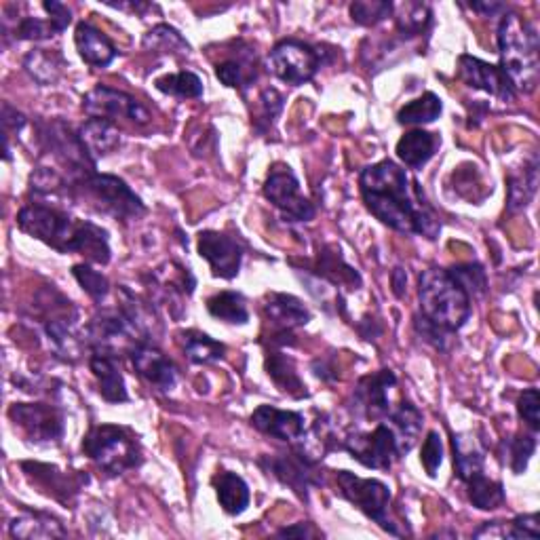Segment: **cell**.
Returning a JSON list of instances; mask_svg holds the SVG:
<instances>
[{
  "instance_id": "obj_25",
  "label": "cell",
  "mask_w": 540,
  "mask_h": 540,
  "mask_svg": "<svg viewBox=\"0 0 540 540\" xmlns=\"http://www.w3.org/2000/svg\"><path fill=\"white\" fill-rule=\"evenodd\" d=\"M79 135L93 161L108 157V154H112L114 150H119L123 142L119 127L110 121H100V119H89L79 129Z\"/></svg>"
},
{
  "instance_id": "obj_48",
  "label": "cell",
  "mask_w": 540,
  "mask_h": 540,
  "mask_svg": "<svg viewBox=\"0 0 540 540\" xmlns=\"http://www.w3.org/2000/svg\"><path fill=\"white\" fill-rule=\"evenodd\" d=\"M517 414L522 418L532 433L540 429V393L538 389H526L517 399Z\"/></svg>"
},
{
  "instance_id": "obj_22",
  "label": "cell",
  "mask_w": 540,
  "mask_h": 540,
  "mask_svg": "<svg viewBox=\"0 0 540 540\" xmlns=\"http://www.w3.org/2000/svg\"><path fill=\"white\" fill-rule=\"evenodd\" d=\"M264 315L275 332H294L311 321V311L289 294H270L264 304Z\"/></svg>"
},
{
  "instance_id": "obj_24",
  "label": "cell",
  "mask_w": 540,
  "mask_h": 540,
  "mask_svg": "<svg viewBox=\"0 0 540 540\" xmlns=\"http://www.w3.org/2000/svg\"><path fill=\"white\" fill-rule=\"evenodd\" d=\"M391 420L389 427L393 429L395 441H397V452L399 458L410 454L412 448L418 443L420 435H422V414L416 408V405L403 401L397 410L391 412V416L387 418Z\"/></svg>"
},
{
  "instance_id": "obj_57",
  "label": "cell",
  "mask_w": 540,
  "mask_h": 540,
  "mask_svg": "<svg viewBox=\"0 0 540 540\" xmlns=\"http://www.w3.org/2000/svg\"><path fill=\"white\" fill-rule=\"evenodd\" d=\"M469 9L486 15V17H492L494 13H500V11H507V7L500 5V3H473V5H469Z\"/></svg>"
},
{
  "instance_id": "obj_31",
  "label": "cell",
  "mask_w": 540,
  "mask_h": 540,
  "mask_svg": "<svg viewBox=\"0 0 540 540\" xmlns=\"http://www.w3.org/2000/svg\"><path fill=\"white\" fill-rule=\"evenodd\" d=\"M454 446V469L460 481H467L477 475L484 473V462H486V452L479 446V441L471 433H458L452 439Z\"/></svg>"
},
{
  "instance_id": "obj_6",
  "label": "cell",
  "mask_w": 540,
  "mask_h": 540,
  "mask_svg": "<svg viewBox=\"0 0 540 540\" xmlns=\"http://www.w3.org/2000/svg\"><path fill=\"white\" fill-rule=\"evenodd\" d=\"M83 452L108 477L138 469L144 456L138 437L117 424H95L83 439Z\"/></svg>"
},
{
  "instance_id": "obj_5",
  "label": "cell",
  "mask_w": 540,
  "mask_h": 540,
  "mask_svg": "<svg viewBox=\"0 0 540 540\" xmlns=\"http://www.w3.org/2000/svg\"><path fill=\"white\" fill-rule=\"evenodd\" d=\"M72 197L74 201H85L83 205L114 220L131 222L146 216V205L127 182L117 176H108V173L91 171L85 178L72 182Z\"/></svg>"
},
{
  "instance_id": "obj_30",
  "label": "cell",
  "mask_w": 540,
  "mask_h": 540,
  "mask_svg": "<svg viewBox=\"0 0 540 540\" xmlns=\"http://www.w3.org/2000/svg\"><path fill=\"white\" fill-rule=\"evenodd\" d=\"M317 275L325 281H330L332 285H346L349 289H359L361 287V275L353 266L344 262L340 249L336 245H325L321 247L319 258H317Z\"/></svg>"
},
{
  "instance_id": "obj_13",
  "label": "cell",
  "mask_w": 540,
  "mask_h": 540,
  "mask_svg": "<svg viewBox=\"0 0 540 540\" xmlns=\"http://www.w3.org/2000/svg\"><path fill=\"white\" fill-rule=\"evenodd\" d=\"M340 448L349 452L363 467L378 471H389L393 462L399 458L393 429L384 422H378L372 433L346 435Z\"/></svg>"
},
{
  "instance_id": "obj_54",
  "label": "cell",
  "mask_w": 540,
  "mask_h": 540,
  "mask_svg": "<svg viewBox=\"0 0 540 540\" xmlns=\"http://www.w3.org/2000/svg\"><path fill=\"white\" fill-rule=\"evenodd\" d=\"M277 536H281V538H317L323 534L311 522H300V524H294L289 528H281L277 532Z\"/></svg>"
},
{
  "instance_id": "obj_26",
  "label": "cell",
  "mask_w": 540,
  "mask_h": 540,
  "mask_svg": "<svg viewBox=\"0 0 540 540\" xmlns=\"http://www.w3.org/2000/svg\"><path fill=\"white\" fill-rule=\"evenodd\" d=\"M437 146H439V140L435 133L424 131V129H414L405 133L397 142V157L410 169H422L435 157Z\"/></svg>"
},
{
  "instance_id": "obj_27",
  "label": "cell",
  "mask_w": 540,
  "mask_h": 540,
  "mask_svg": "<svg viewBox=\"0 0 540 540\" xmlns=\"http://www.w3.org/2000/svg\"><path fill=\"white\" fill-rule=\"evenodd\" d=\"M45 334L49 342L53 344V351L66 361H76L81 355V349L85 344V338L76 334V321L72 317H51L45 323Z\"/></svg>"
},
{
  "instance_id": "obj_21",
  "label": "cell",
  "mask_w": 540,
  "mask_h": 540,
  "mask_svg": "<svg viewBox=\"0 0 540 540\" xmlns=\"http://www.w3.org/2000/svg\"><path fill=\"white\" fill-rule=\"evenodd\" d=\"M74 45L81 55V60L93 68H108L119 55L117 47L112 45L106 34H102L98 28H93L91 24L85 22L76 26Z\"/></svg>"
},
{
  "instance_id": "obj_2",
  "label": "cell",
  "mask_w": 540,
  "mask_h": 540,
  "mask_svg": "<svg viewBox=\"0 0 540 540\" xmlns=\"http://www.w3.org/2000/svg\"><path fill=\"white\" fill-rule=\"evenodd\" d=\"M17 226L28 237L49 245L60 254H79L102 266L112 258L108 233L102 226L87 220H74L57 207L38 203L26 205L19 209Z\"/></svg>"
},
{
  "instance_id": "obj_20",
  "label": "cell",
  "mask_w": 540,
  "mask_h": 540,
  "mask_svg": "<svg viewBox=\"0 0 540 540\" xmlns=\"http://www.w3.org/2000/svg\"><path fill=\"white\" fill-rule=\"evenodd\" d=\"M89 370L93 378L98 380V391L108 403H125L129 401V393L125 387V378L121 374V365L117 355L91 351Z\"/></svg>"
},
{
  "instance_id": "obj_38",
  "label": "cell",
  "mask_w": 540,
  "mask_h": 540,
  "mask_svg": "<svg viewBox=\"0 0 540 540\" xmlns=\"http://www.w3.org/2000/svg\"><path fill=\"white\" fill-rule=\"evenodd\" d=\"M207 311L224 323L245 325L249 321V308L239 292H220L207 300Z\"/></svg>"
},
{
  "instance_id": "obj_43",
  "label": "cell",
  "mask_w": 540,
  "mask_h": 540,
  "mask_svg": "<svg viewBox=\"0 0 540 540\" xmlns=\"http://www.w3.org/2000/svg\"><path fill=\"white\" fill-rule=\"evenodd\" d=\"M393 3H387V0H355L351 5V19L359 26L372 28L384 19L393 15Z\"/></svg>"
},
{
  "instance_id": "obj_10",
  "label": "cell",
  "mask_w": 540,
  "mask_h": 540,
  "mask_svg": "<svg viewBox=\"0 0 540 540\" xmlns=\"http://www.w3.org/2000/svg\"><path fill=\"white\" fill-rule=\"evenodd\" d=\"M262 192L266 201L273 203L287 222H311L317 214L315 205L302 195L300 182L289 165H273V169L268 171Z\"/></svg>"
},
{
  "instance_id": "obj_46",
  "label": "cell",
  "mask_w": 540,
  "mask_h": 540,
  "mask_svg": "<svg viewBox=\"0 0 540 540\" xmlns=\"http://www.w3.org/2000/svg\"><path fill=\"white\" fill-rule=\"evenodd\" d=\"M420 462L424 471H427L429 477H437V471L443 462V441L437 431H429L427 439L422 443V452H420Z\"/></svg>"
},
{
  "instance_id": "obj_52",
  "label": "cell",
  "mask_w": 540,
  "mask_h": 540,
  "mask_svg": "<svg viewBox=\"0 0 540 540\" xmlns=\"http://www.w3.org/2000/svg\"><path fill=\"white\" fill-rule=\"evenodd\" d=\"M260 106H262V119L260 121H275L277 114L283 108V98L277 89H264L260 95Z\"/></svg>"
},
{
  "instance_id": "obj_32",
  "label": "cell",
  "mask_w": 540,
  "mask_h": 540,
  "mask_svg": "<svg viewBox=\"0 0 540 540\" xmlns=\"http://www.w3.org/2000/svg\"><path fill=\"white\" fill-rule=\"evenodd\" d=\"M24 68L36 83L53 85L62 76V72L66 68V60L60 51L32 49L24 57Z\"/></svg>"
},
{
  "instance_id": "obj_33",
  "label": "cell",
  "mask_w": 540,
  "mask_h": 540,
  "mask_svg": "<svg viewBox=\"0 0 540 540\" xmlns=\"http://www.w3.org/2000/svg\"><path fill=\"white\" fill-rule=\"evenodd\" d=\"M180 344L182 351L188 357L190 363L195 365H209L224 359L226 346L211 336L199 332V330H188L180 334Z\"/></svg>"
},
{
  "instance_id": "obj_28",
  "label": "cell",
  "mask_w": 540,
  "mask_h": 540,
  "mask_svg": "<svg viewBox=\"0 0 540 540\" xmlns=\"http://www.w3.org/2000/svg\"><path fill=\"white\" fill-rule=\"evenodd\" d=\"M266 374L277 384V389L294 399L308 397L302 378L296 372V363L292 357L283 355L281 351H268L266 353Z\"/></svg>"
},
{
  "instance_id": "obj_4",
  "label": "cell",
  "mask_w": 540,
  "mask_h": 540,
  "mask_svg": "<svg viewBox=\"0 0 540 540\" xmlns=\"http://www.w3.org/2000/svg\"><path fill=\"white\" fill-rule=\"evenodd\" d=\"M422 317L443 332L454 334L471 317V296L446 268L424 270L418 281Z\"/></svg>"
},
{
  "instance_id": "obj_41",
  "label": "cell",
  "mask_w": 540,
  "mask_h": 540,
  "mask_svg": "<svg viewBox=\"0 0 540 540\" xmlns=\"http://www.w3.org/2000/svg\"><path fill=\"white\" fill-rule=\"evenodd\" d=\"M154 87L161 93L176 95V98L182 100H197L203 95V81L195 72H178L161 76V79L154 81Z\"/></svg>"
},
{
  "instance_id": "obj_9",
  "label": "cell",
  "mask_w": 540,
  "mask_h": 540,
  "mask_svg": "<svg viewBox=\"0 0 540 540\" xmlns=\"http://www.w3.org/2000/svg\"><path fill=\"white\" fill-rule=\"evenodd\" d=\"M319 68V51L296 38H285L268 53V72L275 74L285 85L298 87L313 81Z\"/></svg>"
},
{
  "instance_id": "obj_18",
  "label": "cell",
  "mask_w": 540,
  "mask_h": 540,
  "mask_svg": "<svg viewBox=\"0 0 540 540\" xmlns=\"http://www.w3.org/2000/svg\"><path fill=\"white\" fill-rule=\"evenodd\" d=\"M133 370L148 384L159 391H173L178 384V368L169 357H165L152 342H142L129 351Z\"/></svg>"
},
{
  "instance_id": "obj_39",
  "label": "cell",
  "mask_w": 540,
  "mask_h": 540,
  "mask_svg": "<svg viewBox=\"0 0 540 540\" xmlns=\"http://www.w3.org/2000/svg\"><path fill=\"white\" fill-rule=\"evenodd\" d=\"M441 110L443 104L439 100V95L427 91L410 104H405L397 112V121L399 125H429L441 117Z\"/></svg>"
},
{
  "instance_id": "obj_8",
  "label": "cell",
  "mask_w": 540,
  "mask_h": 540,
  "mask_svg": "<svg viewBox=\"0 0 540 540\" xmlns=\"http://www.w3.org/2000/svg\"><path fill=\"white\" fill-rule=\"evenodd\" d=\"M9 420L34 446H60L66 435L62 410L49 403H13Z\"/></svg>"
},
{
  "instance_id": "obj_44",
  "label": "cell",
  "mask_w": 540,
  "mask_h": 540,
  "mask_svg": "<svg viewBox=\"0 0 540 540\" xmlns=\"http://www.w3.org/2000/svg\"><path fill=\"white\" fill-rule=\"evenodd\" d=\"M72 275H74L76 281H79V285L85 289V294L91 300L102 304V300L110 294L108 279L100 273V270L91 268L89 264H74L72 266Z\"/></svg>"
},
{
  "instance_id": "obj_37",
  "label": "cell",
  "mask_w": 540,
  "mask_h": 540,
  "mask_svg": "<svg viewBox=\"0 0 540 540\" xmlns=\"http://www.w3.org/2000/svg\"><path fill=\"white\" fill-rule=\"evenodd\" d=\"M536 186H538V161L536 157H532V163L524 165V171L513 173L507 180L509 209L511 211L524 209L536 195Z\"/></svg>"
},
{
  "instance_id": "obj_11",
  "label": "cell",
  "mask_w": 540,
  "mask_h": 540,
  "mask_svg": "<svg viewBox=\"0 0 540 540\" xmlns=\"http://www.w3.org/2000/svg\"><path fill=\"white\" fill-rule=\"evenodd\" d=\"M260 469H264L270 477L279 479L283 486L294 490L302 500H308V490L321 486L323 477L317 469V458L296 448L292 452L262 456L258 460Z\"/></svg>"
},
{
  "instance_id": "obj_14",
  "label": "cell",
  "mask_w": 540,
  "mask_h": 540,
  "mask_svg": "<svg viewBox=\"0 0 540 540\" xmlns=\"http://www.w3.org/2000/svg\"><path fill=\"white\" fill-rule=\"evenodd\" d=\"M397 378L391 370H380L376 374L363 376L353 393V412L361 420L384 422L393 408L389 393L395 389Z\"/></svg>"
},
{
  "instance_id": "obj_45",
  "label": "cell",
  "mask_w": 540,
  "mask_h": 540,
  "mask_svg": "<svg viewBox=\"0 0 540 540\" xmlns=\"http://www.w3.org/2000/svg\"><path fill=\"white\" fill-rule=\"evenodd\" d=\"M448 273L460 283L469 296H484L488 289V277L481 264H458L448 268Z\"/></svg>"
},
{
  "instance_id": "obj_53",
  "label": "cell",
  "mask_w": 540,
  "mask_h": 540,
  "mask_svg": "<svg viewBox=\"0 0 540 540\" xmlns=\"http://www.w3.org/2000/svg\"><path fill=\"white\" fill-rule=\"evenodd\" d=\"M26 127V117L22 112H17L11 104H3V129L5 133L3 135H9V133H19Z\"/></svg>"
},
{
  "instance_id": "obj_3",
  "label": "cell",
  "mask_w": 540,
  "mask_h": 540,
  "mask_svg": "<svg viewBox=\"0 0 540 540\" xmlns=\"http://www.w3.org/2000/svg\"><path fill=\"white\" fill-rule=\"evenodd\" d=\"M500 70L511 87L532 93L538 85V34L536 28L517 13H505L498 24Z\"/></svg>"
},
{
  "instance_id": "obj_15",
  "label": "cell",
  "mask_w": 540,
  "mask_h": 540,
  "mask_svg": "<svg viewBox=\"0 0 540 540\" xmlns=\"http://www.w3.org/2000/svg\"><path fill=\"white\" fill-rule=\"evenodd\" d=\"M19 467H22L32 486H36L43 494L51 496L62 505H72L74 498L79 496V492L89 481V477L83 473H66L55 465H45V462L26 460Z\"/></svg>"
},
{
  "instance_id": "obj_42",
  "label": "cell",
  "mask_w": 540,
  "mask_h": 540,
  "mask_svg": "<svg viewBox=\"0 0 540 540\" xmlns=\"http://www.w3.org/2000/svg\"><path fill=\"white\" fill-rule=\"evenodd\" d=\"M13 34V41H47V38L60 34L55 30V26L51 24V19H41L34 15H26L19 17L17 24L11 30H5V38Z\"/></svg>"
},
{
  "instance_id": "obj_51",
  "label": "cell",
  "mask_w": 540,
  "mask_h": 540,
  "mask_svg": "<svg viewBox=\"0 0 540 540\" xmlns=\"http://www.w3.org/2000/svg\"><path fill=\"white\" fill-rule=\"evenodd\" d=\"M43 11L47 13V17L51 19V24L55 26L57 32H64L72 22L70 9L62 3H57V0H47V3H43Z\"/></svg>"
},
{
  "instance_id": "obj_17",
  "label": "cell",
  "mask_w": 540,
  "mask_h": 540,
  "mask_svg": "<svg viewBox=\"0 0 540 540\" xmlns=\"http://www.w3.org/2000/svg\"><path fill=\"white\" fill-rule=\"evenodd\" d=\"M458 79L467 87L486 91L500 102H513L515 89L498 66H492L479 57L460 55L458 57Z\"/></svg>"
},
{
  "instance_id": "obj_55",
  "label": "cell",
  "mask_w": 540,
  "mask_h": 540,
  "mask_svg": "<svg viewBox=\"0 0 540 540\" xmlns=\"http://www.w3.org/2000/svg\"><path fill=\"white\" fill-rule=\"evenodd\" d=\"M475 538H507L505 522H488L475 532Z\"/></svg>"
},
{
  "instance_id": "obj_1",
  "label": "cell",
  "mask_w": 540,
  "mask_h": 540,
  "mask_svg": "<svg viewBox=\"0 0 540 540\" xmlns=\"http://www.w3.org/2000/svg\"><path fill=\"white\" fill-rule=\"evenodd\" d=\"M361 195L370 214L401 235H420L437 239L441 224L427 203H422L420 190H412V182L403 167L393 161H380L365 167L359 176Z\"/></svg>"
},
{
  "instance_id": "obj_49",
  "label": "cell",
  "mask_w": 540,
  "mask_h": 540,
  "mask_svg": "<svg viewBox=\"0 0 540 540\" xmlns=\"http://www.w3.org/2000/svg\"><path fill=\"white\" fill-rule=\"evenodd\" d=\"M509 540H538L540 538V519L536 513L519 515L507 524Z\"/></svg>"
},
{
  "instance_id": "obj_7",
  "label": "cell",
  "mask_w": 540,
  "mask_h": 540,
  "mask_svg": "<svg viewBox=\"0 0 540 540\" xmlns=\"http://www.w3.org/2000/svg\"><path fill=\"white\" fill-rule=\"evenodd\" d=\"M336 484L338 494L355 505L365 517L372 519V522L393 536H403L395 519L391 517V490L387 484H382L378 479L357 477L351 471H338Z\"/></svg>"
},
{
  "instance_id": "obj_47",
  "label": "cell",
  "mask_w": 540,
  "mask_h": 540,
  "mask_svg": "<svg viewBox=\"0 0 540 540\" xmlns=\"http://www.w3.org/2000/svg\"><path fill=\"white\" fill-rule=\"evenodd\" d=\"M536 452V437L524 435L511 441V469L515 475H524L528 462Z\"/></svg>"
},
{
  "instance_id": "obj_12",
  "label": "cell",
  "mask_w": 540,
  "mask_h": 540,
  "mask_svg": "<svg viewBox=\"0 0 540 540\" xmlns=\"http://www.w3.org/2000/svg\"><path fill=\"white\" fill-rule=\"evenodd\" d=\"M83 110L89 119H100L117 123L119 119H127L135 125H146L150 121V112L142 106L140 100L133 95L112 89L106 85H98L83 98Z\"/></svg>"
},
{
  "instance_id": "obj_19",
  "label": "cell",
  "mask_w": 540,
  "mask_h": 540,
  "mask_svg": "<svg viewBox=\"0 0 540 540\" xmlns=\"http://www.w3.org/2000/svg\"><path fill=\"white\" fill-rule=\"evenodd\" d=\"M252 427L268 437H275L287 443L304 441L306 435L304 416L300 412L279 410L273 408V405H260V408L254 410Z\"/></svg>"
},
{
  "instance_id": "obj_34",
  "label": "cell",
  "mask_w": 540,
  "mask_h": 540,
  "mask_svg": "<svg viewBox=\"0 0 540 540\" xmlns=\"http://www.w3.org/2000/svg\"><path fill=\"white\" fill-rule=\"evenodd\" d=\"M397 30L403 38H416L427 34L433 24V11L424 3H401L393 7Z\"/></svg>"
},
{
  "instance_id": "obj_35",
  "label": "cell",
  "mask_w": 540,
  "mask_h": 540,
  "mask_svg": "<svg viewBox=\"0 0 540 540\" xmlns=\"http://www.w3.org/2000/svg\"><path fill=\"white\" fill-rule=\"evenodd\" d=\"M218 81L230 89H245L249 83L256 81V57H249L245 51L239 57H228L216 66Z\"/></svg>"
},
{
  "instance_id": "obj_40",
  "label": "cell",
  "mask_w": 540,
  "mask_h": 540,
  "mask_svg": "<svg viewBox=\"0 0 540 540\" xmlns=\"http://www.w3.org/2000/svg\"><path fill=\"white\" fill-rule=\"evenodd\" d=\"M144 49L157 55H188L190 45L176 28L159 24L144 36Z\"/></svg>"
},
{
  "instance_id": "obj_36",
  "label": "cell",
  "mask_w": 540,
  "mask_h": 540,
  "mask_svg": "<svg viewBox=\"0 0 540 540\" xmlns=\"http://www.w3.org/2000/svg\"><path fill=\"white\" fill-rule=\"evenodd\" d=\"M467 490H469V500L473 507L481 511H494L498 507L505 505V488L500 481L486 477L484 473H477L467 481Z\"/></svg>"
},
{
  "instance_id": "obj_23",
  "label": "cell",
  "mask_w": 540,
  "mask_h": 540,
  "mask_svg": "<svg viewBox=\"0 0 540 540\" xmlns=\"http://www.w3.org/2000/svg\"><path fill=\"white\" fill-rule=\"evenodd\" d=\"M9 534L11 538H24V540H53V538H64L68 532L55 515L24 509L9 524Z\"/></svg>"
},
{
  "instance_id": "obj_50",
  "label": "cell",
  "mask_w": 540,
  "mask_h": 540,
  "mask_svg": "<svg viewBox=\"0 0 540 540\" xmlns=\"http://www.w3.org/2000/svg\"><path fill=\"white\" fill-rule=\"evenodd\" d=\"M414 325H416V332H418L424 340L431 342L437 351H446V340H448V336H450L448 332H443L441 327L433 325L431 321H427L422 315L416 317V323H414Z\"/></svg>"
},
{
  "instance_id": "obj_16",
  "label": "cell",
  "mask_w": 540,
  "mask_h": 540,
  "mask_svg": "<svg viewBox=\"0 0 540 540\" xmlns=\"http://www.w3.org/2000/svg\"><path fill=\"white\" fill-rule=\"evenodd\" d=\"M197 247L199 256L211 266L214 277L235 279L239 275L245 249L237 239L218 233V230H203L199 233Z\"/></svg>"
},
{
  "instance_id": "obj_56",
  "label": "cell",
  "mask_w": 540,
  "mask_h": 540,
  "mask_svg": "<svg viewBox=\"0 0 540 540\" xmlns=\"http://www.w3.org/2000/svg\"><path fill=\"white\" fill-rule=\"evenodd\" d=\"M391 285H393V292L397 298H403L405 289H408V275H405L403 268H395L393 275H391Z\"/></svg>"
},
{
  "instance_id": "obj_29",
  "label": "cell",
  "mask_w": 540,
  "mask_h": 540,
  "mask_svg": "<svg viewBox=\"0 0 540 540\" xmlns=\"http://www.w3.org/2000/svg\"><path fill=\"white\" fill-rule=\"evenodd\" d=\"M216 488L218 503L228 515H241L247 511L249 500H252V494H249V486L245 484V479L237 473L222 471L211 481Z\"/></svg>"
}]
</instances>
